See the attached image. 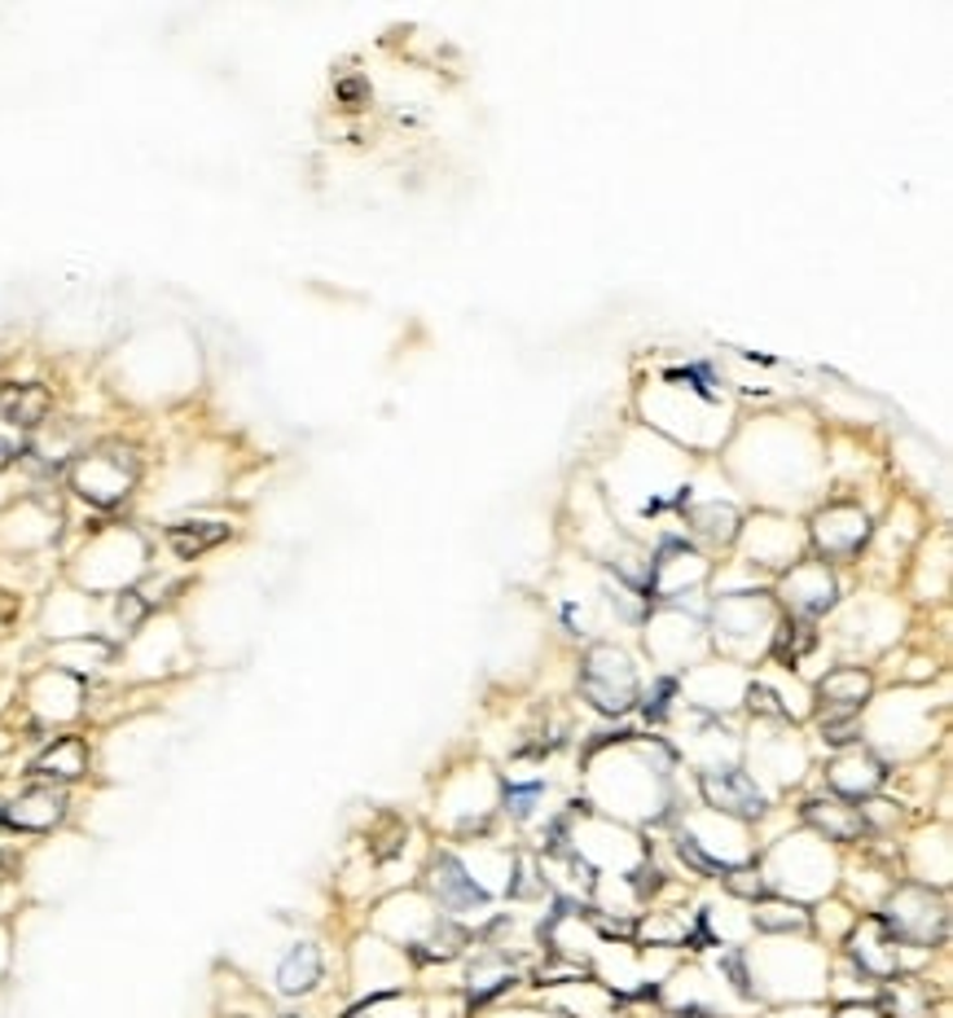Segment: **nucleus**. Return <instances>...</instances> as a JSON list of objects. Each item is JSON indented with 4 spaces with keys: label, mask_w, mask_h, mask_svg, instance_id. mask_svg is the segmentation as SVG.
Returning a JSON list of instances; mask_svg holds the SVG:
<instances>
[{
    "label": "nucleus",
    "mask_w": 953,
    "mask_h": 1018,
    "mask_svg": "<svg viewBox=\"0 0 953 1018\" xmlns=\"http://www.w3.org/2000/svg\"><path fill=\"white\" fill-rule=\"evenodd\" d=\"M0 826H5V804H0Z\"/></svg>",
    "instance_id": "f704fd0d"
},
{
    "label": "nucleus",
    "mask_w": 953,
    "mask_h": 1018,
    "mask_svg": "<svg viewBox=\"0 0 953 1018\" xmlns=\"http://www.w3.org/2000/svg\"><path fill=\"white\" fill-rule=\"evenodd\" d=\"M431 891H436V900H440V909H449V914H484V904H488V895L475 887V878L462 869V860L457 856H440L436 865H431Z\"/></svg>",
    "instance_id": "f3484780"
},
{
    "label": "nucleus",
    "mask_w": 953,
    "mask_h": 1018,
    "mask_svg": "<svg viewBox=\"0 0 953 1018\" xmlns=\"http://www.w3.org/2000/svg\"><path fill=\"white\" fill-rule=\"evenodd\" d=\"M681 856H690L707 874H720V869L743 865L752 856V843H748L743 821H733L716 808H703V813H690L681 826Z\"/></svg>",
    "instance_id": "423d86ee"
},
{
    "label": "nucleus",
    "mask_w": 953,
    "mask_h": 1018,
    "mask_svg": "<svg viewBox=\"0 0 953 1018\" xmlns=\"http://www.w3.org/2000/svg\"><path fill=\"white\" fill-rule=\"evenodd\" d=\"M769 882L787 900L826 895L835 882V856L822 834H791L769 852Z\"/></svg>",
    "instance_id": "39448f33"
},
{
    "label": "nucleus",
    "mask_w": 953,
    "mask_h": 1018,
    "mask_svg": "<svg viewBox=\"0 0 953 1018\" xmlns=\"http://www.w3.org/2000/svg\"><path fill=\"white\" fill-rule=\"evenodd\" d=\"M647 409V426L660 430L668 443H677L681 452H707L720 448L725 430H729V400L720 395V387L703 374H673L660 378L655 387H647L642 395Z\"/></svg>",
    "instance_id": "f257e3e1"
},
{
    "label": "nucleus",
    "mask_w": 953,
    "mask_h": 1018,
    "mask_svg": "<svg viewBox=\"0 0 953 1018\" xmlns=\"http://www.w3.org/2000/svg\"><path fill=\"white\" fill-rule=\"evenodd\" d=\"M514 983V970L501 962V957H484L475 970H471V996L475 1001H484V996H492V992H505Z\"/></svg>",
    "instance_id": "c756f323"
},
{
    "label": "nucleus",
    "mask_w": 953,
    "mask_h": 1018,
    "mask_svg": "<svg viewBox=\"0 0 953 1018\" xmlns=\"http://www.w3.org/2000/svg\"><path fill=\"white\" fill-rule=\"evenodd\" d=\"M883 927L896 940H910L918 948H931L936 940H944V904L927 891V887H901L888 900V918Z\"/></svg>",
    "instance_id": "9d476101"
},
{
    "label": "nucleus",
    "mask_w": 953,
    "mask_h": 1018,
    "mask_svg": "<svg viewBox=\"0 0 953 1018\" xmlns=\"http://www.w3.org/2000/svg\"><path fill=\"white\" fill-rule=\"evenodd\" d=\"M835 1018H883V1014H879V1005H843Z\"/></svg>",
    "instance_id": "2f4dec72"
},
{
    "label": "nucleus",
    "mask_w": 953,
    "mask_h": 1018,
    "mask_svg": "<svg viewBox=\"0 0 953 1018\" xmlns=\"http://www.w3.org/2000/svg\"><path fill=\"white\" fill-rule=\"evenodd\" d=\"M729 891H738V895H761V891H765V878H761V874H752V869H733Z\"/></svg>",
    "instance_id": "7c9ffc66"
},
{
    "label": "nucleus",
    "mask_w": 953,
    "mask_h": 1018,
    "mask_svg": "<svg viewBox=\"0 0 953 1018\" xmlns=\"http://www.w3.org/2000/svg\"><path fill=\"white\" fill-rule=\"evenodd\" d=\"M756 768L761 777H769L774 786H791L804 768V746L795 742V733L787 729V720H774V729L756 742Z\"/></svg>",
    "instance_id": "aec40b11"
},
{
    "label": "nucleus",
    "mask_w": 953,
    "mask_h": 1018,
    "mask_svg": "<svg viewBox=\"0 0 953 1018\" xmlns=\"http://www.w3.org/2000/svg\"><path fill=\"white\" fill-rule=\"evenodd\" d=\"M611 501L638 518H655L668 505H686V452L655 435H632L611 475Z\"/></svg>",
    "instance_id": "f03ea898"
},
{
    "label": "nucleus",
    "mask_w": 953,
    "mask_h": 1018,
    "mask_svg": "<svg viewBox=\"0 0 953 1018\" xmlns=\"http://www.w3.org/2000/svg\"><path fill=\"white\" fill-rule=\"evenodd\" d=\"M782 598L800 619H817L835 606V576L826 571V562H795L782 580Z\"/></svg>",
    "instance_id": "2eb2a0df"
},
{
    "label": "nucleus",
    "mask_w": 953,
    "mask_h": 1018,
    "mask_svg": "<svg viewBox=\"0 0 953 1018\" xmlns=\"http://www.w3.org/2000/svg\"><path fill=\"white\" fill-rule=\"evenodd\" d=\"M774 611L765 602V593H729L716 606V645H725V654L733 658H752L774 641Z\"/></svg>",
    "instance_id": "0eeeda50"
},
{
    "label": "nucleus",
    "mask_w": 953,
    "mask_h": 1018,
    "mask_svg": "<svg viewBox=\"0 0 953 1018\" xmlns=\"http://www.w3.org/2000/svg\"><path fill=\"white\" fill-rule=\"evenodd\" d=\"M822 699L826 712H862V703L870 699V676L862 667H835L826 681H822Z\"/></svg>",
    "instance_id": "393cba45"
},
{
    "label": "nucleus",
    "mask_w": 953,
    "mask_h": 1018,
    "mask_svg": "<svg viewBox=\"0 0 953 1018\" xmlns=\"http://www.w3.org/2000/svg\"><path fill=\"white\" fill-rule=\"evenodd\" d=\"M322 970H326L322 948H316V944H294L286 953V962L277 966V992L303 996V992H312L316 983H322Z\"/></svg>",
    "instance_id": "b1692460"
},
{
    "label": "nucleus",
    "mask_w": 953,
    "mask_h": 1018,
    "mask_svg": "<svg viewBox=\"0 0 953 1018\" xmlns=\"http://www.w3.org/2000/svg\"><path fill=\"white\" fill-rule=\"evenodd\" d=\"M88 772V746L84 738H53L36 759H32V777L40 781H75Z\"/></svg>",
    "instance_id": "4be33fe9"
},
{
    "label": "nucleus",
    "mask_w": 953,
    "mask_h": 1018,
    "mask_svg": "<svg viewBox=\"0 0 953 1018\" xmlns=\"http://www.w3.org/2000/svg\"><path fill=\"white\" fill-rule=\"evenodd\" d=\"M707 580V562L699 549L673 540L660 549V557L651 562V571H647V589L660 598V602H673V598H686V589L703 585Z\"/></svg>",
    "instance_id": "f8f14e48"
},
{
    "label": "nucleus",
    "mask_w": 953,
    "mask_h": 1018,
    "mask_svg": "<svg viewBox=\"0 0 953 1018\" xmlns=\"http://www.w3.org/2000/svg\"><path fill=\"white\" fill-rule=\"evenodd\" d=\"M225 540H229L225 523H172L167 527V544L180 562H193V557H202L206 549H216Z\"/></svg>",
    "instance_id": "bb28decb"
},
{
    "label": "nucleus",
    "mask_w": 953,
    "mask_h": 1018,
    "mask_svg": "<svg viewBox=\"0 0 953 1018\" xmlns=\"http://www.w3.org/2000/svg\"><path fill=\"white\" fill-rule=\"evenodd\" d=\"M580 690L598 712H628L638 703V671H632L628 654L615 645H593L585 658V676H580Z\"/></svg>",
    "instance_id": "1a4fd4ad"
},
{
    "label": "nucleus",
    "mask_w": 953,
    "mask_h": 1018,
    "mask_svg": "<svg viewBox=\"0 0 953 1018\" xmlns=\"http://www.w3.org/2000/svg\"><path fill=\"white\" fill-rule=\"evenodd\" d=\"M866 536H870V518H866L862 505H826L813 518V540H817V549L826 557L857 553L866 544Z\"/></svg>",
    "instance_id": "4468645a"
},
{
    "label": "nucleus",
    "mask_w": 953,
    "mask_h": 1018,
    "mask_svg": "<svg viewBox=\"0 0 953 1018\" xmlns=\"http://www.w3.org/2000/svg\"><path fill=\"white\" fill-rule=\"evenodd\" d=\"M66 817V795L53 786H36L27 795H18L14 804H5V826L23 830V834H45Z\"/></svg>",
    "instance_id": "6ab92c4d"
},
{
    "label": "nucleus",
    "mask_w": 953,
    "mask_h": 1018,
    "mask_svg": "<svg viewBox=\"0 0 953 1018\" xmlns=\"http://www.w3.org/2000/svg\"><path fill=\"white\" fill-rule=\"evenodd\" d=\"M733 470H743L752 483H774V488H795L804 497L808 479L817 475L822 443L804 422L791 417H761L748 426L733 443Z\"/></svg>",
    "instance_id": "7ed1b4c3"
},
{
    "label": "nucleus",
    "mask_w": 953,
    "mask_h": 1018,
    "mask_svg": "<svg viewBox=\"0 0 953 1018\" xmlns=\"http://www.w3.org/2000/svg\"><path fill=\"white\" fill-rule=\"evenodd\" d=\"M593 795L606 813L655 817L664 808V768H655L642 746L606 751L593 759Z\"/></svg>",
    "instance_id": "20e7f679"
},
{
    "label": "nucleus",
    "mask_w": 953,
    "mask_h": 1018,
    "mask_svg": "<svg viewBox=\"0 0 953 1018\" xmlns=\"http://www.w3.org/2000/svg\"><path fill=\"white\" fill-rule=\"evenodd\" d=\"M703 795H707V808L743 821V817H761L765 813V790L752 772L743 768H716V772H703Z\"/></svg>",
    "instance_id": "ddd939ff"
},
{
    "label": "nucleus",
    "mask_w": 953,
    "mask_h": 1018,
    "mask_svg": "<svg viewBox=\"0 0 953 1018\" xmlns=\"http://www.w3.org/2000/svg\"><path fill=\"white\" fill-rule=\"evenodd\" d=\"M647 645H651V654H655L660 663L673 667V663H686V658H694V654L703 650V628H699V619H690V615H681V611H664V615L655 619Z\"/></svg>",
    "instance_id": "a211bd4d"
},
{
    "label": "nucleus",
    "mask_w": 953,
    "mask_h": 1018,
    "mask_svg": "<svg viewBox=\"0 0 953 1018\" xmlns=\"http://www.w3.org/2000/svg\"><path fill=\"white\" fill-rule=\"evenodd\" d=\"M849 944H853V962L875 975V979H888L901 970V948H896V935L883 927V918H866L862 927L849 931Z\"/></svg>",
    "instance_id": "dca6fc26"
},
{
    "label": "nucleus",
    "mask_w": 953,
    "mask_h": 1018,
    "mask_svg": "<svg viewBox=\"0 0 953 1018\" xmlns=\"http://www.w3.org/2000/svg\"><path fill=\"white\" fill-rule=\"evenodd\" d=\"M743 553H748V567H769V571H782V567H795L800 553H804V536L791 518H778V514H756L748 527H743Z\"/></svg>",
    "instance_id": "9b49d317"
},
{
    "label": "nucleus",
    "mask_w": 953,
    "mask_h": 1018,
    "mask_svg": "<svg viewBox=\"0 0 953 1018\" xmlns=\"http://www.w3.org/2000/svg\"><path fill=\"white\" fill-rule=\"evenodd\" d=\"M49 413V391L36 382H0V422L10 426H40Z\"/></svg>",
    "instance_id": "5701e85b"
},
{
    "label": "nucleus",
    "mask_w": 953,
    "mask_h": 1018,
    "mask_svg": "<svg viewBox=\"0 0 953 1018\" xmlns=\"http://www.w3.org/2000/svg\"><path fill=\"white\" fill-rule=\"evenodd\" d=\"M286 1018H294V1014H286Z\"/></svg>",
    "instance_id": "c9c22d12"
},
{
    "label": "nucleus",
    "mask_w": 953,
    "mask_h": 1018,
    "mask_svg": "<svg viewBox=\"0 0 953 1018\" xmlns=\"http://www.w3.org/2000/svg\"><path fill=\"white\" fill-rule=\"evenodd\" d=\"M14 457H18V443L0 435V470H5V466H14Z\"/></svg>",
    "instance_id": "473e14b6"
},
{
    "label": "nucleus",
    "mask_w": 953,
    "mask_h": 1018,
    "mask_svg": "<svg viewBox=\"0 0 953 1018\" xmlns=\"http://www.w3.org/2000/svg\"><path fill=\"white\" fill-rule=\"evenodd\" d=\"M808 821L817 826V834H826V843H853L866 830L862 808H843L835 800H813L808 804Z\"/></svg>",
    "instance_id": "a878e982"
},
{
    "label": "nucleus",
    "mask_w": 953,
    "mask_h": 1018,
    "mask_svg": "<svg viewBox=\"0 0 953 1018\" xmlns=\"http://www.w3.org/2000/svg\"><path fill=\"white\" fill-rule=\"evenodd\" d=\"M10 882H14V865H10L5 856H0V891H5Z\"/></svg>",
    "instance_id": "72a5a7b5"
},
{
    "label": "nucleus",
    "mask_w": 953,
    "mask_h": 1018,
    "mask_svg": "<svg viewBox=\"0 0 953 1018\" xmlns=\"http://www.w3.org/2000/svg\"><path fill=\"white\" fill-rule=\"evenodd\" d=\"M752 922L765 927V931H782V935H787V931H804V927H808V914L800 909L795 900L778 895V900H761V904H756Z\"/></svg>",
    "instance_id": "c85d7f7f"
},
{
    "label": "nucleus",
    "mask_w": 953,
    "mask_h": 1018,
    "mask_svg": "<svg viewBox=\"0 0 953 1018\" xmlns=\"http://www.w3.org/2000/svg\"><path fill=\"white\" fill-rule=\"evenodd\" d=\"M686 518H690V527H694L703 540H712V544H729V540L738 536V514H733V505L703 501V505H690Z\"/></svg>",
    "instance_id": "cd10ccee"
},
{
    "label": "nucleus",
    "mask_w": 953,
    "mask_h": 1018,
    "mask_svg": "<svg viewBox=\"0 0 953 1018\" xmlns=\"http://www.w3.org/2000/svg\"><path fill=\"white\" fill-rule=\"evenodd\" d=\"M830 786L839 790V795H849V800H866L875 795V790L883 786V764L866 751H849V755H839L830 764Z\"/></svg>",
    "instance_id": "412c9836"
},
{
    "label": "nucleus",
    "mask_w": 953,
    "mask_h": 1018,
    "mask_svg": "<svg viewBox=\"0 0 953 1018\" xmlns=\"http://www.w3.org/2000/svg\"><path fill=\"white\" fill-rule=\"evenodd\" d=\"M137 475H141V466H137V457L128 448H97V452H88V457L75 462L71 483L88 505L111 510L137 488Z\"/></svg>",
    "instance_id": "6e6552de"
}]
</instances>
